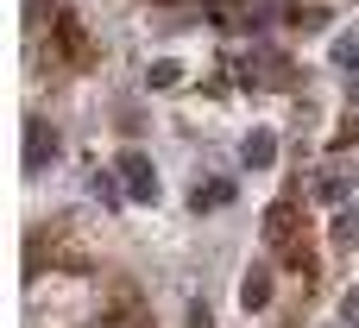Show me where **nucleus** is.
Instances as JSON below:
<instances>
[{"mask_svg": "<svg viewBox=\"0 0 359 328\" xmlns=\"http://www.w3.org/2000/svg\"><path fill=\"white\" fill-rule=\"evenodd\" d=\"M189 328H215V322H208V310H196V316H189Z\"/></svg>", "mask_w": 359, "mask_h": 328, "instance_id": "obj_6", "label": "nucleus"}, {"mask_svg": "<svg viewBox=\"0 0 359 328\" xmlns=\"http://www.w3.org/2000/svg\"><path fill=\"white\" fill-rule=\"evenodd\" d=\"M265 297H271V278H265V272H252V278L240 284V303H246V310H259Z\"/></svg>", "mask_w": 359, "mask_h": 328, "instance_id": "obj_2", "label": "nucleus"}, {"mask_svg": "<svg viewBox=\"0 0 359 328\" xmlns=\"http://www.w3.org/2000/svg\"><path fill=\"white\" fill-rule=\"evenodd\" d=\"M120 164H126V190L133 196H158V177L145 171V158H120Z\"/></svg>", "mask_w": 359, "mask_h": 328, "instance_id": "obj_1", "label": "nucleus"}, {"mask_svg": "<svg viewBox=\"0 0 359 328\" xmlns=\"http://www.w3.org/2000/svg\"><path fill=\"white\" fill-rule=\"evenodd\" d=\"M265 158H271V133H252L246 139V164H265Z\"/></svg>", "mask_w": 359, "mask_h": 328, "instance_id": "obj_3", "label": "nucleus"}, {"mask_svg": "<svg viewBox=\"0 0 359 328\" xmlns=\"http://www.w3.org/2000/svg\"><path fill=\"white\" fill-rule=\"evenodd\" d=\"M265 234H271V240H284V234H290V202H278V209H271V221H265Z\"/></svg>", "mask_w": 359, "mask_h": 328, "instance_id": "obj_4", "label": "nucleus"}, {"mask_svg": "<svg viewBox=\"0 0 359 328\" xmlns=\"http://www.w3.org/2000/svg\"><path fill=\"white\" fill-rule=\"evenodd\" d=\"M334 57H341L347 70H359V38H341V44H334Z\"/></svg>", "mask_w": 359, "mask_h": 328, "instance_id": "obj_5", "label": "nucleus"}]
</instances>
